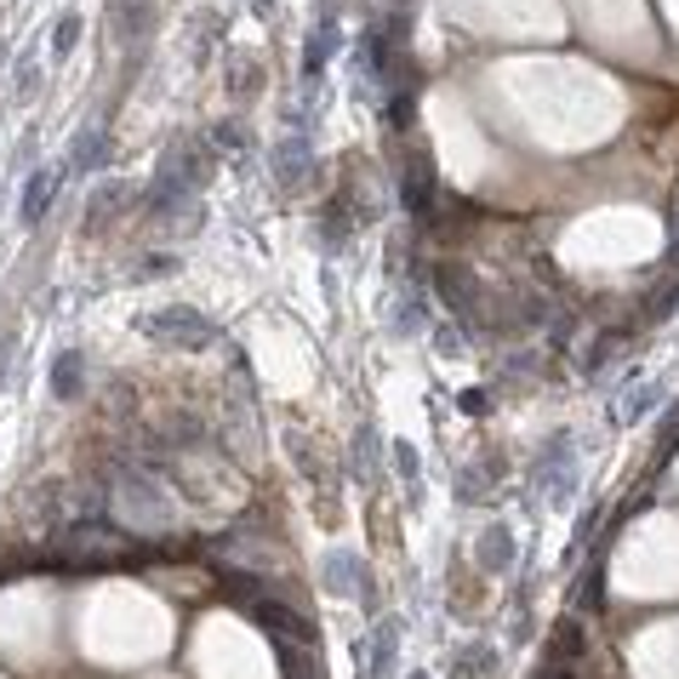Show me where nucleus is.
I'll list each match as a JSON object with an SVG mask.
<instances>
[{
    "instance_id": "4",
    "label": "nucleus",
    "mask_w": 679,
    "mask_h": 679,
    "mask_svg": "<svg viewBox=\"0 0 679 679\" xmlns=\"http://www.w3.org/2000/svg\"><path fill=\"white\" fill-rule=\"evenodd\" d=\"M46 200H52V178H46V171H40V178H35V189H29V206H23V217H40V206H46Z\"/></svg>"
},
{
    "instance_id": "1",
    "label": "nucleus",
    "mask_w": 679,
    "mask_h": 679,
    "mask_svg": "<svg viewBox=\"0 0 679 679\" xmlns=\"http://www.w3.org/2000/svg\"><path fill=\"white\" fill-rule=\"evenodd\" d=\"M120 514H126V525H138V532H171V525H178V497H171L160 480L138 474V480L120 486Z\"/></svg>"
},
{
    "instance_id": "2",
    "label": "nucleus",
    "mask_w": 679,
    "mask_h": 679,
    "mask_svg": "<svg viewBox=\"0 0 679 679\" xmlns=\"http://www.w3.org/2000/svg\"><path fill=\"white\" fill-rule=\"evenodd\" d=\"M148 332H155V337H171V343H206L212 325L194 320V309H166V320H148Z\"/></svg>"
},
{
    "instance_id": "3",
    "label": "nucleus",
    "mask_w": 679,
    "mask_h": 679,
    "mask_svg": "<svg viewBox=\"0 0 679 679\" xmlns=\"http://www.w3.org/2000/svg\"><path fill=\"white\" fill-rule=\"evenodd\" d=\"M258 622L274 628V634H286V640H297V645H309V640H314V628L297 617L291 606H281V599H263V606H258Z\"/></svg>"
},
{
    "instance_id": "5",
    "label": "nucleus",
    "mask_w": 679,
    "mask_h": 679,
    "mask_svg": "<svg viewBox=\"0 0 679 679\" xmlns=\"http://www.w3.org/2000/svg\"><path fill=\"white\" fill-rule=\"evenodd\" d=\"M74 29H81V17H63L58 23V52H69V46H74Z\"/></svg>"
}]
</instances>
